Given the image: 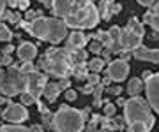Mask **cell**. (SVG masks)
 Instances as JSON below:
<instances>
[{"label":"cell","instance_id":"3","mask_svg":"<svg viewBox=\"0 0 159 132\" xmlns=\"http://www.w3.org/2000/svg\"><path fill=\"white\" fill-rule=\"evenodd\" d=\"M124 120H125V123H129V125L131 123H136V121L145 123V127H147L148 130H150L154 127V123H156V118H154V115L150 113L148 102L145 99H142L140 95H138V97H131L129 100H125Z\"/></svg>","mask_w":159,"mask_h":132},{"label":"cell","instance_id":"27","mask_svg":"<svg viewBox=\"0 0 159 132\" xmlns=\"http://www.w3.org/2000/svg\"><path fill=\"white\" fill-rule=\"evenodd\" d=\"M66 99H67L69 102L76 100V92H74V90H66Z\"/></svg>","mask_w":159,"mask_h":132},{"label":"cell","instance_id":"14","mask_svg":"<svg viewBox=\"0 0 159 132\" xmlns=\"http://www.w3.org/2000/svg\"><path fill=\"white\" fill-rule=\"evenodd\" d=\"M60 92H62V90H60V86H58L57 83H46L43 95L46 97V100H48V102H53V100L58 97V93H60Z\"/></svg>","mask_w":159,"mask_h":132},{"label":"cell","instance_id":"35","mask_svg":"<svg viewBox=\"0 0 159 132\" xmlns=\"http://www.w3.org/2000/svg\"><path fill=\"white\" fill-rule=\"evenodd\" d=\"M44 7H53V0H39Z\"/></svg>","mask_w":159,"mask_h":132},{"label":"cell","instance_id":"9","mask_svg":"<svg viewBox=\"0 0 159 132\" xmlns=\"http://www.w3.org/2000/svg\"><path fill=\"white\" fill-rule=\"evenodd\" d=\"M127 74H129V65H127V62L120 60V58L110 62L108 70H106V76H108L111 81L120 83V81H124L125 78H127Z\"/></svg>","mask_w":159,"mask_h":132},{"label":"cell","instance_id":"20","mask_svg":"<svg viewBox=\"0 0 159 132\" xmlns=\"http://www.w3.org/2000/svg\"><path fill=\"white\" fill-rule=\"evenodd\" d=\"M20 99H21V104H23V106H30V104L35 102V99L32 97L29 92H21V93H20Z\"/></svg>","mask_w":159,"mask_h":132},{"label":"cell","instance_id":"23","mask_svg":"<svg viewBox=\"0 0 159 132\" xmlns=\"http://www.w3.org/2000/svg\"><path fill=\"white\" fill-rule=\"evenodd\" d=\"M37 18H41V11H27V16H25V19H29L30 23H32L34 19H37Z\"/></svg>","mask_w":159,"mask_h":132},{"label":"cell","instance_id":"16","mask_svg":"<svg viewBox=\"0 0 159 132\" xmlns=\"http://www.w3.org/2000/svg\"><path fill=\"white\" fill-rule=\"evenodd\" d=\"M125 28H129V30H133L134 34H138V35H145V28H143V25L140 23V21H136V18H131L129 19V23H127V27Z\"/></svg>","mask_w":159,"mask_h":132},{"label":"cell","instance_id":"43","mask_svg":"<svg viewBox=\"0 0 159 132\" xmlns=\"http://www.w3.org/2000/svg\"><path fill=\"white\" fill-rule=\"evenodd\" d=\"M6 79V74H4V72H2V70H0V83H2V81Z\"/></svg>","mask_w":159,"mask_h":132},{"label":"cell","instance_id":"8","mask_svg":"<svg viewBox=\"0 0 159 132\" xmlns=\"http://www.w3.org/2000/svg\"><path fill=\"white\" fill-rule=\"evenodd\" d=\"M2 118L18 125V123H23L25 120H29V109H27V106H23V104H11V106H7L4 109Z\"/></svg>","mask_w":159,"mask_h":132},{"label":"cell","instance_id":"24","mask_svg":"<svg viewBox=\"0 0 159 132\" xmlns=\"http://www.w3.org/2000/svg\"><path fill=\"white\" fill-rule=\"evenodd\" d=\"M104 113H106V116H113L115 115V106L113 104L106 102V106H104Z\"/></svg>","mask_w":159,"mask_h":132},{"label":"cell","instance_id":"42","mask_svg":"<svg viewBox=\"0 0 159 132\" xmlns=\"http://www.w3.org/2000/svg\"><path fill=\"white\" fill-rule=\"evenodd\" d=\"M117 104H119V106H124L125 100H124V99H117Z\"/></svg>","mask_w":159,"mask_h":132},{"label":"cell","instance_id":"22","mask_svg":"<svg viewBox=\"0 0 159 132\" xmlns=\"http://www.w3.org/2000/svg\"><path fill=\"white\" fill-rule=\"evenodd\" d=\"M102 48H104V46H102V44H101L97 39H92V44H90V51H92V53H101Z\"/></svg>","mask_w":159,"mask_h":132},{"label":"cell","instance_id":"13","mask_svg":"<svg viewBox=\"0 0 159 132\" xmlns=\"http://www.w3.org/2000/svg\"><path fill=\"white\" fill-rule=\"evenodd\" d=\"M87 44V37L85 34H81L80 30L73 32V34L69 35V40H67V51H73V49H83Z\"/></svg>","mask_w":159,"mask_h":132},{"label":"cell","instance_id":"28","mask_svg":"<svg viewBox=\"0 0 159 132\" xmlns=\"http://www.w3.org/2000/svg\"><path fill=\"white\" fill-rule=\"evenodd\" d=\"M11 62H12L11 55H4V57L0 58V63H2V65H9V67H11Z\"/></svg>","mask_w":159,"mask_h":132},{"label":"cell","instance_id":"45","mask_svg":"<svg viewBox=\"0 0 159 132\" xmlns=\"http://www.w3.org/2000/svg\"><path fill=\"white\" fill-rule=\"evenodd\" d=\"M99 132H106V130H99Z\"/></svg>","mask_w":159,"mask_h":132},{"label":"cell","instance_id":"36","mask_svg":"<svg viewBox=\"0 0 159 132\" xmlns=\"http://www.w3.org/2000/svg\"><path fill=\"white\" fill-rule=\"evenodd\" d=\"M6 6H9V7H18V0H6Z\"/></svg>","mask_w":159,"mask_h":132},{"label":"cell","instance_id":"37","mask_svg":"<svg viewBox=\"0 0 159 132\" xmlns=\"http://www.w3.org/2000/svg\"><path fill=\"white\" fill-rule=\"evenodd\" d=\"M20 18H21V14H20V12H14V16H12V21H11V23H20Z\"/></svg>","mask_w":159,"mask_h":132},{"label":"cell","instance_id":"18","mask_svg":"<svg viewBox=\"0 0 159 132\" xmlns=\"http://www.w3.org/2000/svg\"><path fill=\"white\" fill-rule=\"evenodd\" d=\"M0 132H32L30 129L27 127H21V125H16V123H12V125H4L0 127Z\"/></svg>","mask_w":159,"mask_h":132},{"label":"cell","instance_id":"30","mask_svg":"<svg viewBox=\"0 0 159 132\" xmlns=\"http://www.w3.org/2000/svg\"><path fill=\"white\" fill-rule=\"evenodd\" d=\"M12 16H14V12H11V11H4V14L0 16V19H9V21H12Z\"/></svg>","mask_w":159,"mask_h":132},{"label":"cell","instance_id":"19","mask_svg":"<svg viewBox=\"0 0 159 132\" xmlns=\"http://www.w3.org/2000/svg\"><path fill=\"white\" fill-rule=\"evenodd\" d=\"M12 39V32L9 30V27L4 23H0V40L2 42H9Z\"/></svg>","mask_w":159,"mask_h":132},{"label":"cell","instance_id":"1","mask_svg":"<svg viewBox=\"0 0 159 132\" xmlns=\"http://www.w3.org/2000/svg\"><path fill=\"white\" fill-rule=\"evenodd\" d=\"M53 12L74 30L94 28L99 23V11L92 0H53Z\"/></svg>","mask_w":159,"mask_h":132},{"label":"cell","instance_id":"6","mask_svg":"<svg viewBox=\"0 0 159 132\" xmlns=\"http://www.w3.org/2000/svg\"><path fill=\"white\" fill-rule=\"evenodd\" d=\"M25 76V92H29L32 97L37 100V99L43 95V92H44V86H46V81H44V76L39 74L37 70H34V72H30V74H23Z\"/></svg>","mask_w":159,"mask_h":132},{"label":"cell","instance_id":"38","mask_svg":"<svg viewBox=\"0 0 159 132\" xmlns=\"http://www.w3.org/2000/svg\"><path fill=\"white\" fill-rule=\"evenodd\" d=\"M4 11H6V0H0V16L4 14Z\"/></svg>","mask_w":159,"mask_h":132},{"label":"cell","instance_id":"7","mask_svg":"<svg viewBox=\"0 0 159 132\" xmlns=\"http://www.w3.org/2000/svg\"><path fill=\"white\" fill-rule=\"evenodd\" d=\"M145 92H147L148 106L159 115V72L150 74L145 79Z\"/></svg>","mask_w":159,"mask_h":132},{"label":"cell","instance_id":"10","mask_svg":"<svg viewBox=\"0 0 159 132\" xmlns=\"http://www.w3.org/2000/svg\"><path fill=\"white\" fill-rule=\"evenodd\" d=\"M142 35L134 34L129 28H124L120 34V51H134L136 48L142 46Z\"/></svg>","mask_w":159,"mask_h":132},{"label":"cell","instance_id":"17","mask_svg":"<svg viewBox=\"0 0 159 132\" xmlns=\"http://www.w3.org/2000/svg\"><path fill=\"white\" fill-rule=\"evenodd\" d=\"M102 67H104V60H102V58H99V57L92 58L90 62H89V69H90L92 72H96V74L102 69Z\"/></svg>","mask_w":159,"mask_h":132},{"label":"cell","instance_id":"29","mask_svg":"<svg viewBox=\"0 0 159 132\" xmlns=\"http://www.w3.org/2000/svg\"><path fill=\"white\" fill-rule=\"evenodd\" d=\"M97 81H99V76H97L96 72L89 74V83H90V85H97Z\"/></svg>","mask_w":159,"mask_h":132},{"label":"cell","instance_id":"39","mask_svg":"<svg viewBox=\"0 0 159 132\" xmlns=\"http://www.w3.org/2000/svg\"><path fill=\"white\" fill-rule=\"evenodd\" d=\"M152 12L156 14V16L159 18V2H156V6H154V9H152Z\"/></svg>","mask_w":159,"mask_h":132},{"label":"cell","instance_id":"21","mask_svg":"<svg viewBox=\"0 0 159 132\" xmlns=\"http://www.w3.org/2000/svg\"><path fill=\"white\" fill-rule=\"evenodd\" d=\"M129 132H148V129L145 127V123L136 121V123H131L129 125Z\"/></svg>","mask_w":159,"mask_h":132},{"label":"cell","instance_id":"11","mask_svg":"<svg viewBox=\"0 0 159 132\" xmlns=\"http://www.w3.org/2000/svg\"><path fill=\"white\" fill-rule=\"evenodd\" d=\"M133 57L136 58V60H142V62L159 63V49H150V48L140 46L133 51Z\"/></svg>","mask_w":159,"mask_h":132},{"label":"cell","instance_id":"44","mask_svg":"<svg viewBox=\"0 0 159 132\" xmlns=\"http://www.w3.org/2000/svg\"><path fill=\"white\" fill-rule=\"evenodd\" d=\"M4 102H6V99H4V97H0V104H4Z\"/></svg>","mask_w":159,"mask_h":132},{"label":"cell","instance_id":"33","mask_svg":"<svg viewBox=\"0 0 159 132\" xmlns=\"http://www.w3.org/2000/svg\"><path fill=\"white\" fill-rule=\"evenodd\" d=\"M58 86H60V90H64V92H66V88L69 86V79H66V78H64V79L58 83Z\"/></svg>","mask_w":159,"mask_h":132},{"label":"cell","instance_id":"2","mask_svg":"<svg viewBox=\"0 0 159 132\" xmlns=\"http://www.w3.org/2000/svg\"><path fill=\"white\" fill-rule=\"evenodd\" d=\"M25 30H29L30 35H34L41 40H46L50 44H58L66 39L67 27L60 18H44L41 16L32 23H20Z\"/></svg>","mask_w":159,"mask_h":132},{"label":"cell","instance_id":"40","mask_svg":"<svg viewBox=\"0 0 159 132\" xmlns=\"http://www.w3.org/2000/svg\"><path fill=\"white\" fill-rule=\"evenodd\" d=\"M11 51H12V46H11V44L4 48V55H11Z\"/></svg>","mask_w":159,"mask_h":132},{"label":"cell","instance_id":"31","mask_svg":"<svg viewBox=\"0 0 159 132\" xmlns=\"http://www.w3.org/2000/svg\"><path fill=\"white\" fill-rule=\"evenodd\" d=\"M120 9H122V7H120L119 4L111 2V9H110V12H111V14H117V12H120Z\"/></svg>","mask_w":159,"mask_h":132},{"label":"cell","instance_id":"26","mask_svg":"<svg viewBox=\"0 0 159 132\" xmlns=\"http://www.w3.org/2000/svg\"><path fill=\"white\" fill-rule=\"evenodd\" d=\"M30 6V0H18V7L21 9V11H27Z\"/></svg>","mask_w":159,"mask_h":132},{"label":"cell","instance_id":"4","mask_svg":"<svg viewBox=\"0 0 159 132\" xmlns=\"http://www.w3.org/2000/svg\"><path fill=\"white\" fill-rule=\"evenodd\" d=\"M85 127L83 111H78L69 106H62L53 115V129L55 132H81Z\"/></svg>","mask_w":159,"mask_h":132},{"label":"cell","instance_id":"34","mask_svg":"<svg viewBox=\"0 0 159 132\" xmlns=\"http://www.w3.org/2000/svg\"><path fill=\"white\" fill-rule=\"evenodd\" d=\"M154 2H156V0H138V4H140V6H145V7L152 6Z\"/></svg>","mask_w":159,"mask_h":132},{"label":"cell","instance_id":"25","mask_svg":"<svg viewBox=\"0 0 159 132\" xmlns=\"http://www.w3.org/2000/svg\"><path fill=\"white\" fill-rule=\"evenodd\" d=\"M21 72H23V74H30V72H34L32 63H30V62H25V65L21 67Z\"/></svg>","mask_w":159,"mask_h":132},{"label":"cell","instance_id":"32","mask_svg":"<svg viewBox=\"0 0 159 132\" xmlns=\"http://www.w3.org/2000/svg\"><path fill=\"white\" fill-rule=\"evenodd\" d=\"M108 92L111 93V95H120L122 88H120V86H113V88H108Z\"/></svg>","mask_w":159,"mask_h":132},{"label":"cell","instance_id":"12","mask_svg":"<svg viewBox=\"0 0 159 132\" xmlns=\"http://www.w3.org/2000/svg\"><path fill=\"white\" fill-rule=\"evenodd\" d=\"M18 57L23 62H32L37 57V46L32 44V42H21L18 46Z\"/></svg>","mask_w":159,"mask_h":132},{"label":"cell","instance_id":"15","mask_svg":"<svg viewBox=\"0 0 159 132\" xmlns=\"http://www.w3.org/2000/svg\"><path fill=\"white\" fill-rule=\"evenodd\" d=\"M142 90H143L142 79H138V78H133V79H129V83H127V93H129L131 97H138Z\"/></svg>","mask_w":159,"mask_h":132},{"label":"cell","instance_id":"5","mask_svg":"<svg viewBox=\"0 0 159 132\" xmlns=\"http://www.w3.org/2000/svg\"><path fill=\"white\" fill-rule=\"evenodd\" d=\"M44 67L50 70L51 74L58 76V78H66L71 70V62H69V55L64 49L53 48L46 53Z\"/></svg>","mask_w":159,"mask_h":132},{"label":"cell","instance_id":"41","mask_svg":"<svg viewBox=\"0 0 159 132\" xmlns=\"http://www.w3.org/2000/svg\"><path fill=\"white\" fill-rule=\"evenodd\" d=\"M90 92H92V85H89V86L83 88V93H90Z\"/></svg>","mask_w":159,"mask_h":132}]
</instances>
